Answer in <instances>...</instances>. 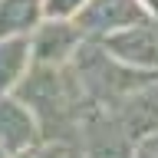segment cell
I'll list each match as a JSON object with an SVG mask.
<instances>
[{
	"mask_svg": "<svg viewBox=\"0 0 158 158\" xmlns=\"http://www.w3.org/2000/svg\"><path fill=\"white\" fill-rule=\"evenodd\" d=\"M86 0H43V20H76Z\"/></svg>",
	"mask_w": 158,
	"mask_h": 158,
	"instance_id": "8fae6325",
	"label": "cell"
},
{
	"mask_svg": "<svg viewBox=\"0 0 158 158\" xmlns=\"http://www.w3.org/2000/svg\"><path fill=\"white\" fill-rule=\"evenodd\" d=\"M99 43L128 66L158 73V20H142L135 27L115 30V33L102 36Z\"/></svg>",
	"mask_w": 158,
	"mask_h": 158,
	"instance_id": "8992f818",
	"label": "cell"
},
{
	"mask_svg": "<svg viewBox=\"0 0 158 158\" xmlns=\"http://www.w3.org/2000/svg\"><path fill=\"white\" fill-rule=\"evenodd\" d=\"M86 33L76 20H40L30 33V53L36 66H69L76 49L82 46Z\"/></svg>",
	"mask_w": 158,
	"mask_h": 158,
	"instance_id": "277c9868",
	"label": "cell"
},
{
	"mask_svg": "<svg viewBox=\"0 0 158 158\" xmlns=\"http://www.w3.org/2000/svg\"><path fill=\"white\" fill-rule=\"evenodd\" d=\"M132 158H155V155H148V152H142V148H135V155Z\"/></svg>",
	"mask_w": 158,
	"mask_h": 158,
	"instance_id": "5bb4252c",
	"label": "cell"
},
{
	"mask_svg": "<svg viewBox=\"0 0 158 158\" xmlns=\"http://www.w3.org/2000/svg\"><path fill=\"white\" fill-rule=\"evenodd\" d=\"M76 152L82 158H132L135 155V138L125 132L112 109L92 106L79 118Z\"/></svg>",
	"mask_w": 158,
	"mask_h": 158,
	"instance_id": "3957f363",
	"label": "cell"
},
{
	"mask_svg": "<svg viewBox=\"0 0 158 158\" xmlns=\"http://www.w3.org/2000/svg\"><path fill=\"white\" fill-rule=\"evenodd\" d=\"M112 112L118 115V122L125 125V132L135 142L158 132V79H152L142 89H135L132 96H125Z\"/></svg>",
	"mask_w": 158,
	"mask_h": 158,
	"instance_id": "ba28073f",
	"label": "cell"
},
{
	"mask_svg": "<svg viewBox=\"0 0 158 158\" xmlns=\"http://www.w3.org/2000/svg\"><path fill=\"white\" fill-rule=\"evenodd\" d=\"M43 20V0H0V40L30 36Z\"/></svg>",
	"mask_w": 158,
	"mask_h": 158,
	"instance_id": "30bf717a",
	"label": "cell"
},
{
	"mask_svg": "<svg viewBox=\"0 0 158 158\" xmlns=\"http://www.w3.org/2000/svg\"><path fill=\"white\" fill-rule=\"evenodd\" d=\"M142 20H152V17L138 0H86V7L76 13L79 30L89 40H102L115 30L135 27Z\"/></svg>",
	"mask_w": 158,
	"mask_h": 158,
	"instance_id": "5b68a950",
	"label": "cell"
},
{
	"mask_svg": "<svg viewBox=\"0 0 158 158\" xmlns=\"http://www.w3.org/2000/svg\"><path fill=\"white\" fill-rule=\"evenodd\" d=\"M33 66L30 53V36H7L0 40V96H10L20 86V79L27 76Z\"/></svg>",
	"mask_w": 158,
	"mask_h": 158,
	"instance_id": "9c48e42d",
	"label": "cell"
},
{
	"mask_svg": "<svg viewBox=\"0 0 158 158\" xmlns=\"http://www.w3.org/2000/svg\"><path fill=\"white\" fill-rule=\"evenodd\" d=\"M13 96L36 118L40 142H49V145H73L79 135V118L92 109L73 66L33 63L27 76L20 79V86L13 89Z\"/></svg>",
	"mask_w": 158,
	"mask_h": 158,
	"instance_id": "6da1fadb",
	"label": "cell"
},
{
	"mask_svg": "<svg viewBox=\"0 0 158 158\" xmlns=\"http://www.w3.org/2000/svg\"><path fill=\"white\" fill-rule=\"evenodd\" d=\"M69 66L76 73L86 99L102 109H115L125 96H132L135 89H142L145 82L155 79V73L135 69L128 63H122V59H115L99 40H89V36L82 40V46L76 49Z\"/></svg>",
	"mask_w": 158,
	"mask_h": 158,
	"instance_id": "7a4b0ae2",
	"label": "cell"
},
{
	"mask_svg": "<svg viewBox=\"0 0 158 158\" xmlns=\"http://www.w3.org/2000/svg\"><path fill=\"white\" fill-rule=\"evenodd\" d=\"M138 148H142V152H148V155H155V158H158V132H152V135H145L142 142H138Z\"/></svg>",
	"mask_w": 158,
	"mask_h": 158,
	"instance_id": "7c38bea8",
	"label": "cell"
},
{
	"mask_svg": "<svg viewBox=\"0 0 158 158\" xmlns=\"http://www.w3.org/2000/svg\"><path fill=\"white\" fill-rule=\"evenodd\" d=\"M0 158H10V155H7V152H3V148H0Z\"/></svg>",
	"mask_w": 158,
	"mask_h": 158,
	"instance_id": "9a60e30c",
	"label": "cell"
},
{
	"mask_svg": "<svg viewBox=\"0 0 158 158\" xmlns=\"http://www.w3.org/2000/svg\"><path fill=\"white\" fill-rule=\"evenodd\" d=\"M40 145V128L30 109L20 102L13 92L0 96V148L7 155H20L27 148Z\"/></svg>",
	"mask_w": 158,
	"mask_h": 158,
	"instance_id": "52a82bcc",
	"label": "cell"
},
{
	"mask_svg": "<svg viewBox=\"0 0 158 158\" xmlns=\"http://www.w3.org/2000/svg\"><path fill=\"white\" fill-rule=\"evenodd\" d=\"M138 3L148 10V17H152V20H158V0H138Z\"/></svg>",
	"mask_w": 158,
	"mask_h": 158,
	"instance_id": "4fadbf2b",
	"label": "cell"
}]
</instances>
